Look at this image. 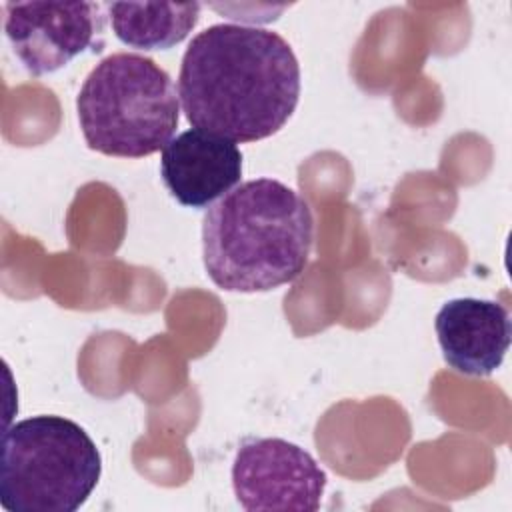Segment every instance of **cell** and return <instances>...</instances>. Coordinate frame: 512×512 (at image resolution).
<instances>
[{
    "label": "cell",
    "instance_id": "cell-4",
    "mask_svg": "<svg viewBox=\"0 0 512 512\" xmlns=\"http://www.w3.org/2000/svg\"><path fill=\"white\" fill-rule=\"evenodd\" d=\"M100 474L94 440L64 416H32L2 436L0 500L10 512H76Z\"/></svg>",
    "mask_w": 512,
    "mask_h": 512
},
{
    "label": "cell",
    "instance_id": "cell-8",
    "mask_svg": "<svg viewBox=\"0 0 512 512\" xmlns=\"http://www.w3.org/2000/svg\"><path fill=\"white\" fill-rule=\"evenodd\" d=\"M444 362L466 376H490L500 368L512 338L510 312L496 300L454 298L434 320Z\"/></svg>",
    "mask_w": 512,
    "mask_h": 512
},
{
    "label": "cell",
    "instance_id": "cell-7",
    "mask_svg": "<svg viewBox=\"0 0 512 512\" xmlns=\"http://www.w3.org/2000/svg\"><path fill=\"white\" fill-rule=\"evenodd\" d=\"M160 176L182 206L206 208L240 182L242 152L228 138L192 128L164 146Z\"/></svg>",
    "mask_w": 512,
    "mask_h": 512
},
{
    "label": "cell",
    "instance_id": "cell-3",
    "mask_svg": "<svg viewBox=\"0 0 512 512\" xmlns=\"http://www.w3.org/2000/svg\"><path fill=\"white\" fill-rule=\"evenodd\" d=\"M88 148L118 158H144L172 140L180 96L170 74L152 58L116 52L86 76L76 98Z\"/></svg>",
    "mask_w": 512,
    "mask_h": 512
},
{
    "label": "cell",
    "instance_id": "cell-5",
    "mask_svg": "<svg viewBox=\"0 0 512 512\" xmlns=\"http://www.w3.org/2000/svg\"><path fill=\"white\" fill-rule=\"evenodd\" d=\"M326 482L314 456L284 438H248L232 462L234 496L248 512H316Z\"/></svg>",
    "mask_w": 512,
    "mask_h": 512
},
{
    "label": "cell",
    "instance_id": "cell-6",
    "mask_svg": "<svg viewBox=\"0 0 512 512\" xmlns=\"http://www.w3.org/2000/svg\"><path fill=\"white\" fill-rule=\"evenodd\" d=\"M104 30L94 2H6L4 32L12 52L32 76L52 74L96 46Z\"/></svg>",
    "mask_w": 512,
    "mask_h": 512
},
{
    "label": "cell",
    "instance_id": "cell-1",
    "mask_svg": "<svg viewBox=\"0 0 512 512\" xmlns=\"http://www.w3.org/2000/svg\"><path fill=\"white\" fill-rule=\"evenodd\" d=\"M178 96L186 120L232 142L276 134L300 100V64L276 32L246 24H214L188 44Z\"/></svg>",
    "mask_w": 512,
    "mask_h": 512
},
{
    "label": "cell",
    "instance_id": "cell-9",
    "mask_svg": "<svg viewBox=\"0 0 512 512\" xmlns=\"http://www.w3.org/2000/svg\"><path fill=\"white\" fill-rule=\"evenodd\" d=\"M200 2H114L108 4L116 38L138 50H168L198 24Z\"/></svg>",
    "mask_w": 512,
    "mask_h": 512
},
{
    "label": "cell",
    "instance_id": "cell-2",
    "mask_svg": "<svg viewBox=\"0 0 512 512\" xmlns=\"http://www.w3.org/2000/svg\"><path fill=\"white\" fill-rule=\"evenodd\" d=\"M314 240L308 202L274 178L246 180L210 204L202 220V260L226 292H268L296 280Z\"/></svg>",
    "mask_w": 512,
    "mask_h": 512
}]
</instances>
